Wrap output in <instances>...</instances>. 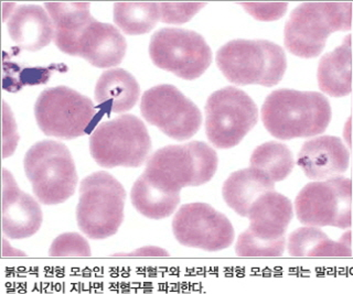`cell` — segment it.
<instances>
[{
    "label": "cell",
    "instance_id": "7",
    "mask_svg": "<svg viewBox=\"0 0 353 294\" xmlns=\"http://www.w3.org/2000/svg\"><path fill=\"white\" fill-rule=\"evenodd\" d=\"M152 150V140L146 126L136 116L124 115L105 121L94 130L90 151L103 168H138Z\"/></svg>",
    "mask_w": 353,
    "mask_h": 294
},
{
    "label": "cell",
    "instance_id": "21",
    "mask_svg": "<svg viewBox=\"0 0 353 294\" xmlns=\"http://www.w3.org/2000/svg\"><path fill=\"white\" fill-rule=\"evenodd\" d=\"M141 87L135 77L123 69L104 72L95 86V101L105 110L125 113L137 104Z\"/></svg>",
    "mask_w": 353,
    "mask_h": 294
},
{
    "label": "cell",
    "instance_id": "30",
    "mask_svg": "<svg viewBox=\"0 0 353 294\" xmlns=\"http://www.w3.org/2000/svg\"><path fill=\"white\" fill-rule=\"evenodd\" d=\"M205 5V3H159L160 20L165 23H183Z\"/></svg>",
    "mask_w": 353,
    "mask_h": 294
},
{
    "label": "cell",
    "instance_id": "32",
    "mask_svg": "<svg viewBox=\"0 0 353 294\" xmlns=\"http://www.w3.org/2000/svg\"><path fill=\"white\" fill-rule=\"evenodd\" d=\"M353 118V117H352ZM350 118V119H352ZM353 134V121L351 123V124L347 125V127H345V136L347 139L345 140H347V143H350V138L351 136H352Z\"/></svg>",
    "mask_w": 353,
    "mask_h": 294
},
{
    "label": "cell",
    "instance_id": "17",
    "mask_svg": "<svg viewBox=\"0 0 353 294\" xmlns=\"http://www.w3.org/2000/svg\"><path fill=\"white\" fill-rule=\"evenodd\" d=\"M7 27L11 40L27 51H39L54 39L52 20L40 6L17 7Z\"/></svg>",
    "mask_w": 353,
    "mask_h": 294
},
{
    "label": "cell",
    "instance_id": "29",
    "mask_svg": "<svg viewBox=\"0 0 353 294\" xmlns=\"http://www.w3.org/2000/svg\"><path fill=\"white\" fill-rule=\"evenodd\" d=\"M51 257H90L91 248L85 238L77 233L61 235L50 247Z\"/></svg>",
    "mask_w": 353,
    "mask_h": 294
},
{
    "label": "cell",
    "instance_id": "2",
    "mask_svg": "<svg viewBox=\"0 0 353 294\" xmlns=\"http://www.w3.org/2000/svg\"><path fill=\"white\" fill-rule=\"evenodd\" d=\"M216 64L226 80L236 85L274 86L287 69L284 50L265 40H233L216 53Z\"/></svg>",
    "mask_w": 353,
    "mask_h": 294
},
{
    "label": "cell",
    "instance_id": "6",
    "mask_svg": "<svg viewBox=\"0 0 353 294\" xmlns=\"http://www.w3.org/2000/svg\"><path fill=\"white\" fill-rule=\"evenodd\" d=\"M23 167L40 203H63L74 194L77 169L71 152L63 143L53 140L36 143L26 154Z\"/></svg>",
    "mask_w": 353,
    "mask_h": 294
},
{
    "label": "cell",
    "instance_id": "16",
    "mask_svg": "<svg viewBox=\"0 0 353 294\" xmlns=\"http://www.w3.org/2000/svg\"><path fill=\"white\" fill-rule=\"evenodd\" d=\"M124 36L114 25L92 20L81 33L73 56H81L99 69L121 64L126 53Z\"/></svg>",
    "mask_w": 353,
    "mask_h": 294
},
{
    "label": "cell",
    "instance_id": "18",
    "mask_svg": "<svg viewBox=\"0 0 353 294\" xmlns=\"http://www.w3.org/2000/svg\"><path fill=\"white\" fill-rule=\"evenodd\" d=\"M253 236L263 240H277L285 237L292 218V205L286 196L272 191L253 204L248 215Z\"/></svg>",
    "mask_w": 353,
    "mask_h": 294
},
{
    "label": "cell",
    "instance_id": "14",
    "mask_svg": "<svg viewBox=\"0 0 353 294\" xmlns=\"http://www.w3.org/2000/svg\"><path fill=\"white\" fill-rule=\"evenodd\" d=\"M3 231L11 240L33 236L42 224L41 209L17 187L10 172L3 170Z\"/></svg>",
    "mask_w": 353,
    "mask_h": 294
},
{
    "label": "cell",
    "instance_id": "4",
    "mask_svg": "<svg viewBox=\"0 0 353 294\" xmlns=\"http://www.w3.org/2000/svg\"><path fill=\"white\" fill-rule=\"evenodd\" d=\"M218 162L216 152L211 147L192 141L157 150L148 160L143 174L165 190L180 193L182 187L208 183L216 172Z\"/></svg>",
    "mask_w": 353,
    "mask_h": 294
},
{
    "label": "cell",
    "instance_id": "1",
    "mask_svg": "<svg viewBox=\"0 0 353 294\" xmlns=\"http://www.w3.org/2000/svg\"><path fill=\"white\" fill-rule=\"evenodd\" d=\"M262 120L270 135L281 140L314 137L330 124V103L317 92L277 90L265 99Z\"/></svg>",
    "mask_w": 353,
    "mask_h": 294
},
{
    "label": "cell",
    "instance_id": "15",
    "mask_svg": "<svg viewBox=\"0 0 353 294\" xmlns=\"http://www.w3.org/2000/svg\"><path fill=\"white\" fill-rule=\"evenodd\" d=\"M350 154L341 139L332 136L314 138L303 143L298 165L312 180H329L341 176L349 168Z\"/></svg>",
    "mask_w": 353,
    "mask_h": 294
},
{
    "label": "cell",
    "instance_id": "25",
    "mask_svg": "<svg viewBox=\"0 0 353 294\" xmlns=\"http://www.w3.org/2000/svg\"><path fill=\"white\" fill-rule=\"evenodd\" d=\"M160 20L159 3H116L114 21L130 36L145 34Z\"/></svg>",
    "mask_w": 353,
    "mask_h": 294
},
{
    "label": "cell",
    "instance_id": "23",
    "mask_svg": "<svg viewBox=\"0 0 353 294\" xmlns=\"http://www.w3.org/2000/svg\"><path fill=\"white\" fill-rule=\"evenodd\" d=\"M288 251L292 257H349L351 233L347 231L339 242H334L317 227H303L290 235Z\"/></svg>",
    "mask_w": 353,
    "mask_h": 294
},
{
    "label": "cell",
    "instance_id": "8",
    "mask_svg": "<svg viewBox=\"0 0 353 294\" xmlns=\"http://www.w3.org/2000/svg\"><path fill=\"white\" fill-rule=\"evenodd\" d=\"M95 115L91 99L66 86L44 90L34 105L37 124L44 135L66 140L85 135Z\"/></svg>",
    "mask_w": 353,
    "mask_h": 294
},
{
    "label": "cell",
    "instance_id": "3",
    "mask_svg": "<svg viewBox=\"0 0 353 294\" xmlns=\"http://www.w3.org/2000/svg\"><path fill=\"white\" fill-rule=\"evenodd\" d=\"M351 3H305L292 11L285 27V45L299 58H316L331 33L349 31Z\"/></svg>",
    "mask_w": 353,
    "mask_h": 294
},
{
    "label": "cell",
    "instance_id": "26",
    "mask_svg": "<svg viewBox=\"0 0 353 294\" xmlns=\"http://www.w3.org/2000/svg\"><path fill=\"white\" fill-rule=\"evenodd\" d=\"M294 156L283 143L270 141L254 150L251 167L261 171L273 182L283 181L292 174Z\"/></svg>",
    "mask_w": 353,
    "mask_h": 294
},
{
    "label": "cell",
    "instance_id": "22",
    "mask_svg": "<svg viewBox=\"0 0 353 294\" xmlns=\"http://www.w3.org/2000/svg\"><path fill=\"white\" fill-rule=\"evenodd\" d=\"M318 84L323 93L332 97L347 96L352 91L351 36L340 47L323 55L318 66Z\"/></svg>",
    "mask_w": 353,
    "mask_h": 294
},
{
    "label": "cell",
    "instance_id": "28",
    "mask_svg": "<svg viewBox=\"0 0 353 294\" xmlns=\"http://www.w3.org/2000/svg\"><path fill=\"white\" fill-rule=\"evenodd\" d=\"M50 70L26 67L20 70L14 63H7L3 61V88L9 92H16L25 85L43 84L50 77Z\"/></svg>",
    "mask_w": 353,
    "mask_h": 294
},
{
    "label": "cell",
    "instance_id": "12",
    "mask_svg": "<svg viewBox=\"0 0 353 294\" xmlns=\"http://www.w3.org/2000/svg\"><path fill=\"white\" fill-rule=\"evenodd\" d=\"M141 110L149 124L176 140L190 139L202 124L196 105L172 85L154 86L145 92Z\"/></svg>",
    "mask_w": 353,
    "mask_h": 294
},
{
    "label": "cell",
    "instance_id": "5",
    "mask_svg": "<svg viewBox=\"0 0 353 294\" xmlns=\"http://www.w3.org/2000/svg\"><path fill=\"white\" fill-rule=\"evenodd\" d=\"M126 192L115 178L95 172L81 182L77 225L91 240H105L117 233L124 220Z\"/></svg>",
    "mask_w": 353,
    "mask_h": 294
},
{
    "label": "cell",
    "instance_id": "20",
    "mask_svg": "<svg viewBox=\"0 0 353 294\" xmlns=\"http://www.w3.org/2000/svg\"><path fill=\"white\" fill-rule=\"evenodd\" d=\"M54 25V43L62 52L73 55L84 28L93 20L90 3H46Z\"/></svg>",
    "mask_w": 353,
    "mask_h": 294
},
{
    "label": "cell",
    "instance_id": "19",
    "mask_svg": "<svg viewBox=\"0 0 353 294\" xmlns=\"http://www.w3.org/2000/svg\"><path fill=\"white\" fill-rule=\"evenodd\" d=\"M275 182L257 169H243L236 171L224 182L223 198L234 212L248 218L250 209L261 196L272 192Z\"/></svg>",
    "mask_w": 353,
    "mask_h": 294
},
{
    "label": "cell",
    "instance_id": "13",
    "mask_svg": "<svg viewBox=\"0 0 353 294\" xmlns=\"http://www.w3.org/2000/svg\"><path fill=\"white\" fill-rule=\"evenodd\" d=\"M176 240L187 247L223 251L234 240V229L225 215L204 203L185 204L172 220Z\"/></svg>",
    "mask_w": 353,
    "mask_h": 294
},
{
    "label": "cell",
    "instance_id": "24",
    "mask_svg": "<svg viewBox=\"0 0 353 294\" xmlns=\"http://www.w3.org/2000/svg\"><path fill=\"white\" fill-rule=\"evenodd\" d=\"M130 198L137 212L152 220L168 218L180 203V193L165 190L143 174L132 187Z\"/></svg>",
    "mask_w": 353,
    "mask_h": 294
},
{
    "label": "cell",
    "instance_id": "27",
    "mask_svg": "<svg viewBox=\"0 0 353 294\" xmlns=\"http://www.w3.org/2000/svg\"><path fill=\"white\" fill-rule=\"evenodd\" d=\"M285 242V237L277 240H263L245 231L239 237L235 251L240 257H279L284 253Z\"/></svg>",
    "mask_w": 353,
    "mask_h": 294
},
{
    "label": "cell",
    "instance_id": "10",
    "mask_svg": "<svg viewBox=\"0 0 353 294\" xmlns=\"http://www.w3.org/2000/svg\"><path fill=\"white\" fill-rule=\"evenodd\" d=\"M149 55L159 69L188 81L201 76L212 62V51L199 33L176 28L154 33Z\"/></svg>",
    "mask_w": 353,
    "mask_h": 294
},
{
    "label": "cell",
    "instance_id": "11",
    "mask_svg": "<svg viewBox=\"0 0 353 294\" xmlns=\"http://www.w3.org/2000/svg\"><path fill=\"white\" fill-rule=\"evenodd\" d=\"M351 204L352 182L338 176L303 187L296 198V214L303 225L345 229L351 227Z\"/></svg>",
    "mask_w": 353,
    "mask_h": 294
},
{
    "label": "cell",
    "instance_id": "9",
    "mask_svg": "<svg viewBox=\"0 0 353 294\" xmlns=\"http://www.w3.org/2000/svg\"><path fill=\"white\" fill-rule=\"evenodd\" d=\"M259 118L253 99L239 88L225 87L210 95L205 105L208 139L219 149L237 146Z\"/></svg>",
    "mask_w": 353,
    "mask_h": 294
},
{
    "label": "cell",
    "instance_id": "31",
    "mask_svg": "<svg viewBox=\"0 0 353 294\" xmlns=\"http://www.w3.org/2000/svg\"><path fill=\"white\" fill-rule=\"evenodd\" d=\"M248 14L257 20L270 21L279 19L286 12V3H242Z\"/></svg>",
    "mask_w": 353,
    "mask_h": 294
}]
</instances>
